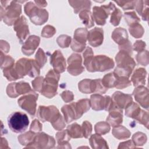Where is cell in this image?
I'll list each match as a JSON object with an SVG mask.
<instances>
[{"mask_svg":"<svg viewBox=\"0 0 149 149\" xmlns=\"http://www.w3.org/2000/svg\"><path fill=\"white\" fill-rule=\"evenodd\" d=\"M14 68L19 79H22L26 75L34 77L40 73V67L36 61L32 59L20 58L15 64Z\"/></svg>","mask_w":149,"mask_h":149,"instance_id":"6da1fadb","label":"cell"},{"mask_svg":"<svg viewBox=\"0 0 149 149\" xmlns=\"http://www.w3.org/2000/svg\"><path fill=\"white\" fill-rule=\"evenodd\" d=\"M24 12L31 22L36 25H42L48 19V12L47 10L37 6L34 2H28L24 7Z\"/></svg>","mask_w":149,"mask_h":149,"instance_id":"7a4b0ae2","label":"cell"},{"mask_svg":"<svg viewBox=\"0 0 149 149\" xmlns=\"http://www.w3.org/2000/svg\"><path fill=\"white\" fill-rule=\"evenodd\" d=\"M59 73L54 69L49 70L44 78V82L41 94L48 98H52L57 94Z\"/></svg>","mask_w":149,"mask_h":149,"instance_id":"3957f363","label":"cell"},{"mask_svg":"<svg viewBox=\"0 0 149 149\" xmlns=\"http://www.w3.org/2000/svg\"><path fill=\"white\" fill-rule=\"evenodd\" d=\"M19 2L13 1H10L5 8L1 6V19L6 24L12 26L20 17L22 5Z\"/></svg>","mask_w":149,"mask_h":149,"instance_id":"277c9868","label":"cell"},{"mask_svg":"<svg viewBox=\"0 0 149 149\" xmlns=\"http://www.w3.org/2000/svg\"><path fill=\"white\" fill-rule=\"evenodd\" d=\"M8 124L10 129L16 133L24 132L29 124L27 115L21 112H14L8 118Z\"/></svg>","mask_w":149,"mask_h":149,"instance_id":"5b68a950","label":"cell"},{"mask_svg":"<svg viewBox=\"0 0 149 149\" xmlns=\"http://www.w3.org/2000/svg\"><path fill=\"white\" fill-rule=\"evenodd\" d=\"M55 140L52 136H51L44 132H37L33 141L26 146L27 148H42L49 149L55 147Z\"/></svg>","mask_w":149,"mask_h":149,"instance_id":"8992f818","label":"cell"},{"mask_svg":"<svg viewBox=\"0 0 149 149\" xmlns=\"http://www.w3.org/2000/svg\"><path fill=\"white\" fill-rule=\"evenodd\" d=\"M38 94L33 90L30 93L21 97L17 100V102L22 109L25 110L32 117H34L36 112V102L38 100Z\"/></svg>","mask_w":149,"mask_h":149,"instance_id":"52a82bcc","label":"cell"},{"mask_svg":"<svg viewBox=\"0 0 149 149\" xmlns=\"http://www.w3.org/2000/svg\"><path fill=\"white\" fill-rule=\"evenodd\" d=\"M115 63L113 59L106 55L94 56L91 62L90 72H105L112 69Z\"/></svg>","mask_w":149,"mask_h":149,"instance_id":"ba28073f","label":"cell"},{"mask_svg":"<svg viewBox=\"0 0 149 149\" xmlns=\"http://www.w3.org/2000/svg\"><path fill=\"white\" fill-rule=\"evenodd\" d=\"M115 8V5L111 2L107 5L94 6L93 8V17L97 24L104 26L106 23V19Z\"/></svg>","mask_w":149,"mask_h":149,"instance_id":"9c48e42d","label":"cell"},{"mask_svg":"<svg viewBox=\"0 0 149 149\" xmlns=\"http://www.w3.org/2000/svg\"><path fill=\"white\" fill-rule=\"evenodd\" d=\"M90 101L91 107L94 111L105 110L109 111L113 105V101L110 96H102L99 94L91 95Z\"/></svg>","mask_w":149,"mask_h":149,"instance_id":"30bf717a","label":"cell"},{"mask_svg":"<svg viewBox=\"0 0 149 149\" xmlns=\"http://www.w3.org/2000/svg\"><path fill=\"white\" fill-rule=\"evenodd\" d=\"M87 34L88 30L86 28L80 27L75 30L73 39L70 44V47L73 51L77 52L83 51L86 45Z\"/></svg>","mask_w":149,"mask_h":149,"instance_id":"8fae6325","label":"cell"},{"mask_svg":"<svg viewBox=\"0 0 149 149\" xmlns=\"http://www.w3.org/2000/svg\"><path fill=\"white\" fill-rule=\"evenodd\" d=\"M61 115L58 108L54 105L47 107L40 105L38 108L37 113V117L42 122L47 121L51 123L55 121Z\"/></svg>","mask_w":149,"mask_h":149,"instance_id":"7c38bea8","label":"cell"},{"mask_svg":"<svg viewBox=\"0 0 149 149\" xmlns=\"http://www.w3.org/2000/svg\"><path fill=\"white\" fill-rule=\"evenodd\" d=\"M67 70L72 76H78L84 70L82 66V58L80 54L73 53L68 59Z\"/></svg>","mask_w":149,"mask_h":149,"instance_id":"4fadbf2b","label":"cell"},{"mask_svg":"<svg viewBox=\"0 0 149 149\" xmlns=\"http://www.w3.org/2000/svg\"><path fill=\"white\" fill-rule=\"evenodd\" d=\"M13 30L16 33V36L20 43L24 42V40L29 35L30 31L27 20L24 16H20L14 23Z\"/></svg>","mask_w":149,"mask_h":149,"instance_id":"5bb4252c","label":"cell"},{"mask_svg":"<svg viewBox=\"0 0 149 149\" xmlns=\"http://www.w3.org/2000/svg\"><path fill=\"white\" fill-rule=\"evenodd\" d=\"M135 100L144 108L148 110L149 105L148 90L143 85L137 86L133 91Z\"/></svg>","mask_w":149,"mask_h":149,"instance_id":"9a60e30c","label":"cell"},{"mask_svg":"<svg viewBox=\"0 0 149 149\" xmlns=\"http://www.w3.org/2000/svg\"><path fill=\"white\" fill-rule=\"evenodd\" d=\"M115 61L117 64L116 67L133 70L136 62L131 55L127 53L120 51L115 56Z\"/></svg>","mask_w":149,"mask_h":149,"instance_id":"2e32d148","label":"cell"},{"mask_svg":"<svg viewBox=\"0 0 149 149\" xmlns=\"http://www.w3.org/2000/svg\"><path fill=\"white\" fill-rule=\"evenodd\" d=\"M50 63L54 69L58 73H63L66 68L65 58L59 50H56L51 55Z\"/></svg>","mask_w":149,"mask_h":149,"instance_id":"e0dca14e","label":"cell"},{"mask_svg":"<svg viewBox=\"0 0 149 149\" xmlns=\"http://www.w3.org/2000/svg\"><path fill=\"white\" fill-rule=\"evenodd\" d=\"M111 98L114 105L121 109H125L133 102L131 95L124 94L120 91H115Z\"/></svg>","mask_w":149,"mask_h":149,"instance_id":"ac0fdd59","label":"cell"},{"mask_svg":"<svg viewBox=\"0 0 149 149\" xmlns=\"http://www.w3.org/2000/svg\"><path fill=\"white\" fill-rule=\"evenodd\" d=\"M87 40L89 44L93 47L100 46L104 40V30L100 27H95L88 31Z\"/></svg>","mask_w":149,"mask_h":149,"instance_id":"d6986e66","label":"cell"},{"mask_svg":"<svg viewBox=\"0 0 149 149\" xmlns=\"http://www.w3.org/2000/svg\"><path fill=\"white\" fill-rule=\"evenodd\" d=\"M40 42V38L38 36L36 35L29 36L22 45V51L23 54L27 56L32 55L38 47Z\"/></svg>","mask_w":149,"mask_h":149,"instance_id":"ffe728a7","label":"cell"},{"mask_svg":"<svg viewBox=\"0 0 149 149\" xmlns=\"http://www.w3.org/2000/svg\"><path fill=\"white\" fill-rule=\"evenodd\" d=\"M108 112L109 115L107 118V122L109 125L115 127L122 123L123 109L118 108L113 105L112 108Z\"/></svg>","mask_w":149,"mask_h":149,"instance_id":"44dd1931","label":"cell"},{"mask_svg":"<svg viewBox=\"0 0 149 149\" xmlns=\"http://www.w3.org/2000/svg\"><path fill=\"white\" fill-rule=\"evenodd\" d=\"M111 37L112 40L119 45H121L129 41L126 30L122 27L116 28L113 31Z\"/></svg>","mask_w":149,"mask_h":149,"instance_id":"7402d4cb","label":"cell"},{"mask_svg":"<svg viewBox=\"0 0 149 149\" xmlns=\"http://www.w3.org/2000/svg\"><path fill=\"white\" fill-rule=\"evenodd\" d=\"M74 105L77 119L81 118L83 113L87 112L91 107L90 100L87 98L81 99L74 102Z\"/></svg>","mask_w":149,"mask_h":149,"instance_id":"603a6c76","label":"cell"},{"mask_svg":"<svg viewBox=\"0 0 149 149\" xmlns=\"http://www.w3.org/2000/svg\"><path fill=\"white\" fill-rule=\"evenodd\" d=\"M147 71L143 68H139L135 70L132 76L131 80L135 87L144 85L146 83Z\"/></svg>","mask_w":149,"mask_h":149,"instance_id":"cb8c5ba5","label":"cell"},{"mask_svg":"<svg viewBox=\"0 0 149 149\" xmlns=\"http://www.w3.org/2000/svg\"><path fill=\"white\" fill-rule=\"evenodd\" d=\"M70 138L66 130H62L57 132L56 133V140L58 143L56 148H71L72 147L69 143Z\"/></svg>","mask_w":149,"mask_h":149,"instance_id":"d4e9b609","label":"cell"},{"mask_svg":"<svg viewBox=\"0 0 149 149\" xmlns=\"http://www.w3.org/2000/svg\"><path fill=\"white\" fill-rule=\"evenodd\" d=\"M149 1H136L135 2V9L137 12L140 15L142 19L145 21H147L148 19L149 13Z\"/></svg>","mask_w":149,"mask_h":149,"instance_id":"484cf974","label":"cell"},{"mask_svg":"<svg viewBox=\"0 0 149 149\" xmlns=\"http://www.w3.org/2000/svg\"><path fill=\"white\" fill-rule=\"evenodd\" d=\"M61 111L63 114L64 119L67 123H69L77 119L74 102L63 105L61 108Z\"/></svg>","mask_w":149,"mask_h":149,"instance_id":"4316f807","label":"cell"},{"mask_svg":"<svg viewBox=\"0 0 149 149\" xmlns=\"http://www.w3.org/2000/svg\"><path fill=\"white\" fill-rule=\"evenodd\" d=\"M89 142L91 148L94 149H107L109 148L106 140L101 135L97 133L90 136Z\"/></svg>","mask_w":149,"mask_h":149,"instance_id":"83f0119b","label":"cell"},{"mask_svg":"<svg viewBox=\"0 0 149 149\" xmlns=\"http://www.w3.org/2000/svg\"><path fill=\"white\" fill-rule=\"evenodd\" d=\"M79 91L84 94H90L94 93L95 81L94 79H85L81 80L78 84Z\"/></svg>","mask_w":149,"mask_h":149,"instance_id":"f1b7e54d","label":"cell"},{"mask_svg":"<svg viewBox=\"0 0 149 149\" xmlns=\"http://www.w3.org/2000/svg\"><path fill=\"white\" fill-rule=\"evenodd\" d=\"M70 5L73 8L74 12L78 13L84 10H90L91 6L90 1H69Z\"/></svg>","mask_w":149,"mask_h":149,"instance_id":"f546056e","label":"cell"},{"mask_svg":"<svg viewBox=\"0 0 149 149\" xmlns=\"http://www.w3.org/2000/svg\"><path fill=\"white\" fill-rule=\"evenodd\" d=\"M112 131L113 136L118 140L127 139L130 137V132L125 127L122 125H118L113 127Z\"/></svg>","mask_w":149,"mask_h":149,"instance_id":"4dcf8cb0","label":"cell"},{"mask_svg":"<svg viewBox=\"0 0 149 149\" xmlns=\"http://www.w3.org/2000/svg\"><path fill=\"white\" fill-rule=\"evenodd\" d=\"M66 130L71 138L77 139L83 137L81 126L76 122L68 126Z\"/></svg>","mask_w":149,"mask_h":149,"instance_id":"1f68e13d","label":"cell"},{"mask_svg":"<svg viewBox=\"0 0 149 149\" xmlns=\"http://www.w3.org/2000/svg\"><path fill=\"white\" fill-rule=\"evenodd\" d=\"M79 16L87 28L92 27L94 25L93 15L90 10H82L79 13Z\"/></svg>","mask_w":149,"mask_h":149,"instance_id":"d6a6232c","label":"cell"},{"mask_svg":"<svg viewBox=\"0 0 149 149\" xmlns=\"http://www.w3.org/2000/svg\"><path fill=\"white\" fill-rule=\"evenodd\" d=\"M140 111L141 109L139 105L136 102H132L125 108V115L129 118L135 119L139 114Z\"/></svg>","mask_w":149,"mask_h":149,"instance_id":"836d02e7","label":"cell"},{"mask_svg":"<svg viewBox=\"0 0 149 149\" xmlns=\"http://www.w3.org/2000/svg\"><path fill=\"white\" fill-rule=\"evenodd\" d=\"M36 134L35 132L30 130L19 135L17 137L18 141L22 146H27L33 141Z\"/></svg>","mask_w":149,"mask_h":149,"instance_id":"e575fe53","label":"cell"},{"mask_svg":"<svg viewBox=\"0 0 149 149\" xmlns=\"http://www.w3.org/2000/svg\"><path fill=\"white\" fill-rule=\"evenodd\" d=\"M84 62L83 64L85 66L86 69L90 72L91 69V65L94 58V53L91 48L87 47L83 54Z\"/></svg>","mask_w":149,"mask_h":149,"instance_id":"d590c367","label":"cell"},{"mask_svg":"<svg viewBox=\"0 0 149 149\" xmlns=\"http://www.w3.org/2000/svg\"><path fill=\"white\" fill-rule=\"evenodd\" d=\"M116 80V76L113 72L105 74L101 79L102 84L107 88L115 87V84Z\"/></svg>","mask_w":149,"mask_h":149,"instance_id":"8d00e7d4","label":"cell"},{"mask_svg":"<svg viewBox=\"0 0 149 149\" xmlns=\"http://www.w3.org/2000/svg\"><path fill=\"white\" fill-rule=\"evenodd\" d=\"M129 31L130 34L136 38H141L144 33V30L143 26L139 23L133 24L129 26Z\"/></svg>","mask_w":149,"mask_h":149,"instance_id":"74e56055","label":"cell"},{"mask_svg":"<svg viewBox=\"0 0 149 149\" xmlns=\"http://www.w3.org/2000/svg\"><path fill=\"white\" fill-rule=\"evenodd\" d=\"M111 127L107 122H99L95 125L94 130L97 134L100 135H104L109 132Z\"/></svg>","mask_w":149,"mask_h":149,"instance_id":"f35d334b","label":"cell"},{"mask_svg":"<svg viewBox=\"0 0 149 149\" xmlns=\"http://www.w3.org/2000/svg\"><path fill=\"white\" fill-rule=\"evenodd\" d=\"M16 90L18 95L30 93L33 91L29 84L25 81H19L16 83Z\"/></svg>","mask_w":149,"mask_h":149,"instance_id":"ab89813d","label":"cell"},{"mask_svg":"<svg viewBox=\"0 0 149 149\" xmlns=\"http://www.w3.org/2000/svg\"><path fill=\"white\" fill-rule=\"evenodd\" d=\"M147 137L146 134L141 132H137L135 133L132 138V140L135 146H142L147 141Z\"/></svg>","mask_w":149,"mask_h":149,"instance_id":"60d3db41","label":"cell"},{"mask_svg":"<svg viewBox=\"0 0 149 149\" xmlns=\"http://www.w3.org/2000/svg\"><path fill=\"white\" fill-rule=\"evenodd\" d=\"M15 65V60L10 55H5L1 51V68L2 69L13 66Z\"/></svg>","mask_w":149,"mask_h":149,"instance_id":"b9f144b4","label":"cell"},{"mask_svg":"<svg viewBox=\"0 0 149 149\" xmlns=\"http://www.w3.org/2000/svg\"><path fill=\"white\" fill-rule=\"evenodd\" d=\"M123 17L125 22L129 26H130L133 24L139 23L140 21V18L137 16L136 12L133 11L125 12L123 15Z\"/></svg>","mask_w":149,"mask_h":149,"instance_id":"7bdbcfd3","label":"cell"},{"mask_svg":"<svg viewBox=\"0 0 149 149\" xmlns=\"http://www.w3.org/2000/svg\"><path fill=\"white\" fill-rule=\"evenodd\" d=\"M111 19H110V23L114 26H117L120 23L122 16V13L121 10L115 8V9L111 12Z\"/></svg>","mask_w":149,"mask_h":149,"instance_id":"ee69618b","label":"cell"},{"mask_svg":"<svg viewBox=\"0 0 149 149\" xmlns=\"http://www.w3.org/2000/svg\"><path fill=\"white\" fill-rule=\"evenodd\" d=\"M131 85V81L128 77L116 76V80L115 84V87L118 89H123Z\"/></svg>","mask_w":149,"mask_h":149,"instance_id":"f6af8a7d","label":"cell"},{"mask_svg":"<svg viewBox=\"0 0 149 149\" xmlns=\"http://www.w3.org/2000/svg\"><path fill=\"white\" fill-rule=\"evenodd\" d=\"M35 61L39 65L40 68H42L47 61V57L41 48H38L36 55H35Z\"/></svg>","mask_w":149,"mask_h":149,"instance_id":"bcb514c9","label":"cell"},{"mask_svg":"<svg viewBox=\"0 0 149 149\" xmlns=\"http://www.w3.org/2000/svg\"><path fill=\"white\" fill-rule=\"evenodd\" d=\"M136 61L138 63L142 66H147L148 64V51L147 50H143L138 52L136 55Z\"/></svg>","mask_w":149,"mask_h":149,"instance_id":"7dc6e473","label":"cell"},{"mask_svg":"<svg viewBox=\"0 0 149 149\" xmlns=\"http://www.w3.org/2000/svg\"><path fill=\"white\" fill-rule=\"evenodd\" d=\"M14 65L13 66L3 69V76L9 81H14L19 79L15 69L14 68Z\"/></svg>","mask_w":149,"mask_h":149,"instance_id":"c3c4849f","label":"cell"},{"mask_svg":"<svg viewBox=\"0 0 149 149\" xmlns=\"http://www.w3.org/2000/svg\"><path fill=\"white\" fill-rule=\"evenodd\" d=\"M56 42L58 45L62 48H68L70 44H71L72 42V38L70 36L65 34H62L59 36L57 39H56Z\"/></svg>","mask_w":149,"mask_h":149,"instance_id":"681fc988","label":"cell"},{"mask_svg":"<svg viewBox=\"0 0 149 149\" xmlns=\"http://www.w3.org/2000/svg\"><path fill=\"white\" fill-rule=\"evenodd\" d=\"M148 113L146 111H144L143 109H141L139 114L138 115V116L136 118V119H134L135 120H136L138 123L143 125L144 126H146V128L148 129Z\"/></svg>","mask_w":149,"mask_h":149,"instance_id":"f907efd6","label":"cell"},{"mask_svg":"<svg viewBox=\"0 0 149 149\" xmlns=\"http://www.w3.org/2000/svg\"><path fill=\"white\" fill-rule=\"evenodd\" d=\"M44 82V78L42 76H37L32 81V86L34 90L41 93Z\"/></svg>","mask_w":149,"mask_h":149,"instance_id":"816d5d0a","label":"cell"},{"mask_svg":"<svg viewBox=\"0 0 149 149\" xmlns=\"http://www.w3.org/2000/svg\"><path fill=\"white\" fill-rule=\"evenodd\" d=\"M56 33L55 27L51 25H46L41 31V36L44 38H51Z\"/></svg>","mask_w":149,"mask_h":149,"instance_id":"f5cc1de1","label":"cell"},{"mask_svg":"<svg viewBox=\"0 0 149 149\" xmlns=\"http://www.w3.org/2000/svg\"><path fill=\"white\" fill-rule=\"evenodd\" d=\"M115 2L120 6L123 10H129L134 8L136 1H115Z\"/></svg>","mask_w":149,"mask_h":149,"instance_id":"db71d44e","label":"cell"},{"mask_svg":"<svg viewBox=\"0 0 149 149\" xmlns=\"http://www.w3.org/2000/svg\"><path fill=\"white\" fill-rule=\"evenodd\" d=\"M81 127L83 130V137L86 139H87L91 135L92 132L93 127L91 123L87 120H85L83 122Z\"/></svg>","mask_w":149,"mask_h":149,"instance_id":"11a10c76","label":"cell"},{"mask_svg":"<svg viewBox=\"0 0 149 149\" xmlns=\"http://www.w3.org/2000/svg\"><path fill=\"white\" fill-rule=\"evenodd\" d=\"M65 121V119L63 118L62 115H61L55 121L51 123V125L55 130H62L66 126Z\"/></svg>","mask_w":149,"mask_h":149,"instance_id":"9f6ffc18","label":"cell"},{"mask_svg":"<svg viewBox=\"0 0 149 149\" xmlns=\"http://www.w3.org/2000/svg\"><path fill=\"white\" fill-rule=\"evenodd\" d=\"M16 83H12L8 85L6 87V94L10 98H16L18 94L16 90Z\"/></svg>","mask_w":149,"mask_h":149,"instance_id":"6f0895ef","label":"cell"},{"mask_svg":"<svg viewBox=\"0 0 149 149\" xmlns=\"http://www.w3.org/2000/svg\"><path fill=\"white\" fill-rule=\"evenodd\" d=\"M119 49L120 51L125 52L128 54H129L130 55H132L133 47L132 46V44L130 41H128L127 42H126V43L121 45H119Z\"/></svg>","mask_w":149,"mask_h":149,"instance_id":"680465c9","label":"cell"},{"mask_svg":"<svg viewBox=\"0 0 149 149\" xmlns=\"http://www.w3.org/2000/svg\"><path fill=\"white\" fill-rule=\"evenodd\" d=\"M61 97L65 102H70L74 99V95L73 93L69 90L63 91L61 94Z\"/></svg>","mask_w":149,"mask_h":149,"instance_id":"91938a15","label":"cell"},{"mask_svg":"<svg viewBox=\"0 0 149 149\" xmlns=\"http://www.w3.org/2000/svg\"><path fill=\"white\" fill-rule=\"evenodd\" d=\"M42 129V125L37 119H34L30 126V130H31L34 132H40Z\"/></svg>","mask_w":149,"mask_h":149,"instance_id":"94428289","label":"cell"},{"mask_svg":"<svg viewBox=\"0 0 149 149\" xmlns=\"http://www.w3.org/2000/svg\"><path fill=\"white\" fill-rule=\"evenodd\" d=\"M146 46V44L143 41L137 40L134 43L133 46L132 47H133V49L135 51L139 52H141V51L144 50Z\"/></svg>","mask_w":149,"mask_h":149,"instance_id":"6125c7cd","label":"cell"},{"mask_svg":"<svg viewBox=\"0 0 149 149\" xmlns=\"http://www.w3.org/2000/svg\"><path fill=\"white\" fill-rule=\"evenodd\" d=\"M136 148V146L133 143L132 140H127L124 142L120 143L118 148Z\"/></svg>","mask_w":149,"mask_h":149,"instance_id":"be15d7a7","label":"cell"},{"mask_svg":"<svg viewBox=\"0 0 149 149\" xmlns=\"http://www.w3.org/2000/svg\"><path fill=\"white\" fill-rule=\"evenodd\" d=\"M0 48L1 52H3L4 54H6L9 51L10 45L7 41L1 40L0 42Z\"/></svg>","mask_w":149,"mask_h":149,"instance_id":"e7e4bbea","label":"cell"},{"mask_svg":"<svg viewBox=\"0 0 149 149\" xmlns=\"http://www.w3.org/2000/svg\"><path fill=\"white\" fill-rule=\"evenodd\" d=\"M1 148H9L8 146V143L7 140H6L5 138L1 137V146H0Z\"/></svg>","mask_w":149,"mask_h":149,"instance_id":"03108f58","label":"cell"},{"mask_svg":"<svg viewBox=\"0 0 149 149\" xmlns=\"http://www.w3.org/2000/svg\"><path fill=\"white\" fill-rule=\"evenodd\" d=\"M34 3L40 8L45 7L47 5V2L45 1H34Z\"/></svg>","mask_w":149,"mask_h":149,"instance_id":"003e7915","label":"cell"}]
</instances>
